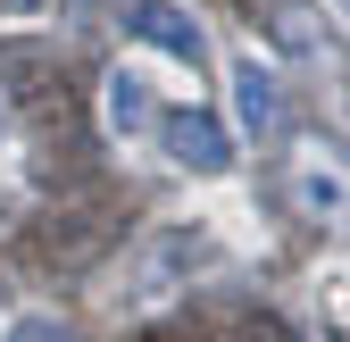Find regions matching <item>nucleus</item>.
Masks as SVG:
<instances>
[{
	"label": "nucleus",
	"mask_w": 350,
	"mask_h": 342,
	"mask_svg": "<svg viewBox=\"0 0 350 342\" xmlns=\"http://www.w3.org/2000/svg\"><path fill=\"white\" fill-rule=\"evenodd\" d=\"M125 34H142L150 51H167L175 67H208V34H200V17H184L175 9V0H134V9H125Z\"/></svg>",
	"instance_id": "obj_1"
},
{
	"label": "nucleus",
	"mask_w": 350,
	"mask_h": 342,
	"mask_svg": "<svg viewBox=\"0 0 350 342\" xmlns=\"http://www.w3.org/2000/svg\"><path fill=\"white\" fill-rule=\"evenodd\" d=\"M234 117H242L250 142H275L284 134V83H275V67L258 59V51L234 59Z\"/></svg>",
	"instance_id": "obj_2"
},
{
	"label": "nucleus",
	"mask_w": 350,
	"mask_h": 342,
	"mask_svg": "<svg viewBox=\"0 0 350 342\" xmlns=\"http://www.w3.org/2000/svg\"><path fill=\"white\" fill-rule=\"evenodd\" d=\"M167 159L192 167V176H226V167H234V134L208 109H184V117H167Z\"/></svg>",
	"instance_id": "obj_3"
},
{
	"label": "nucleus",
	"mask_w": 350,
	"mask_h": 342,
	"mask_svg": "<svg viewBox=\"0 0 350 342\" xmlns=\"http://www.w3.org/2000/svg\"><path fill=\"white\" fill-rule=\"evenodd\" d=\"M100 117H109V134H117V142H142L150 125H159L150 75H142V67H117V75H109V101H100Z\"/></svg>",
	"instance_id": "obj_4"
},
{
	"label": "nucleus",
	"mask_w": 350,
	"mask_h": 342,
	"mask_svg": "<svg viewBox=\"0 0 350 342\" xmlns=\"http://www.w3.org/2000/svg\"><path fill=\"white\" fill-rule=\"evenodd\" d=\"M200 250H208L200 234H159V242L142 250V267H134V284H125V309H142V301H159V292H175L167 276H175V267H192Z\"/></svg>",
	"instance_id": "obj_5"
},
{
	"label": "nucleus",
	"mask_w": 350,
	"mask_h": 342,
	"mask_svg": "<svg viewBox=\"0 0 350 342\" xmlns=\"http://www.w3.org/2000/svg\"><path fill=\"white\" fill-rule=\"evenodd\" d=\"M292 184H300V209H317V218H350V167H342V159L309 150Z\"/></svg>",
	"instance_id": "obj_6"
},
{
	"label": "nucleus",
	"mask_w": 350,
	"mask_h": 342,
	"mask_svg": "<svg viewBox=\"0 0 350 342\" xmlns=\"http://www.w3.org/2000/svg\"><path fill=\"white\" fill-rule=\"evenodd\" d=\"M42 9H51V0H0V17H9V25H25V17H42Z\"/></svg>",
	"instance_id": "obj_7"
},
{
	"label": "nucleus",
	"mask_w": 350,
	"mask_h": 342,
	"mask_svg": "<svg viewBox=\"0 0 350 342\" xmlns=\"http://www.w3.org/2000/svg\"><path fill=\"white\" fill-rule=\"evenodd\" d=\"M334 9H342V17H350V0H334Z\"/></svg>",
	"instance_id": "obj_8"
}]
</instances>
